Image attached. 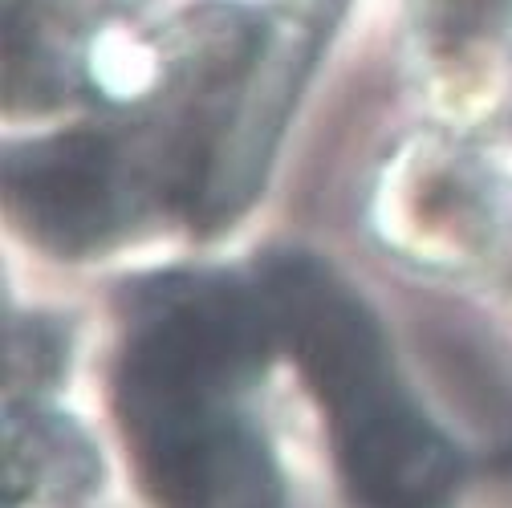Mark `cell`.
Wrapping results in <instances>:
<instances>
[{"instance_id": "cell-6", "label": "cell", "mask_w": 512, "mask_h": 508, "mask_svg": "<svg viewBox=\"0 0 512 508\" xmlns=\"http://www.w3.org/2000/svg\"><path fill=\"white\" fill-rule=\"evenodd\" d=\"M70 358V330L45 313L9 317L5 326V399L29 403L57 387Z\"/></svg>"}, {"instance_id": "cell-3", "label": "cell", "mask_w": 512, "mask_h": 508, "mask_svg": "<svg viewBox=\"0 0 512 508\" xmlns=\"http://www.w3.org/2000/svg\"><path fill=\"white\" fill-rule=\"evenodd\" d=\"M374 228L395 257L439 277L512 273V208L496 179L460 155H403L378 183Z\"/></svg>"}, {"instance_id": "cell-1", "label": "cell", "mask_w": 512, "mask_h": 508, "mask_svg": "<svg viewBox=\"0 0 512 508\" xmlns=\"http://www.w3.org/2000/svg\"><path fill=\"white\" fill-rule=\"evenodd\" d=\"M277 342L322 403L334 456L358 508H452L460 452L407 395L387 334L350 281L301 248L265 257L256 277Z\"/></svg>"}, {"instance_id": "cell-5", "label": "cell", "mask_w": 512, "mask_h": 508, "mask_svg": "<svg viewBox=\"0 0 512 508\" xmlns=\"http://www.w3.org/2000/svg\"><path fill=\"white\" fill-rule=\"evenodd\" d=\"M102 484L90 435L41 399L5 407V508H74Z\"/></svg>"}, {"instance_id": "cell-2", "label": "cell", "mask_w": 512, "mask_h": 508, "mask_svg": "<svg viewBox=\"0 0 512 508\" xmlns=\"http://www.w3.org/2000/svg\"><path fill=\"white\" fill-rule=\"evenodd\" d=\"M248 391L228 374L122 346L118 427L163 508H285L269 435L244 407Z\"/></svg>"}, {"instance_id": "cell-4", "label": "cell", "mask_w": 512, "mask_h": 508, "mask_svg": "<svg viewBox=\"0 0 512 508\" xmlns=\"http://www.w3.org/2000/svg\"><path fill=\"white\" fill-rule=\"evenodd\" d=\"M5 179L13 220L53 257L110 248L131 224L143 192L126 151L98 131H66L13 147Z\"/></svg>"}]
</instances>
